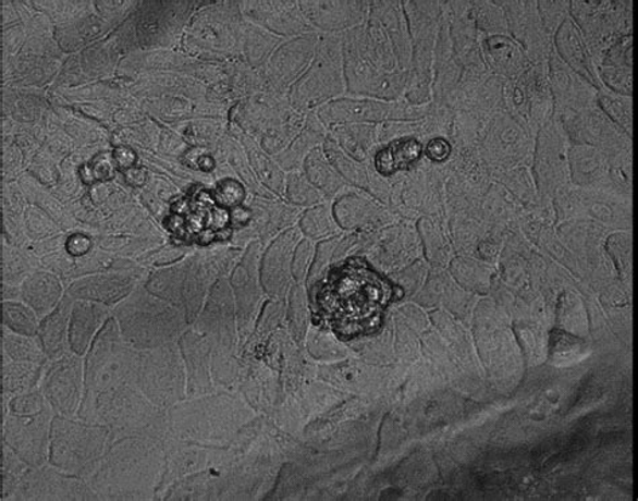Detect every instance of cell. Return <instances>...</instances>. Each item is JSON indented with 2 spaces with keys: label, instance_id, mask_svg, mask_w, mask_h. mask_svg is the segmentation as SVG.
<instances>
[{
  "label": "cell",
  "instance_id": "obj_1",
  "mask_svg": "<svg viewBox=\"0 0 638 501\" xmlns=\"http://www.w3.org/2000/svg\"><path fill=\"white\" fill-rule=\"evenodd\" d=\"M161 469L158 437L130 436L108 442L87 482L100 500H151Z\"/></svg>",
  "mask_w": 638,
  "mask_h": 501
},
{
  "label": "cell",
  "instance_id": "obj_2",
  "mask_svg": "<svg viewBox=\"0 0 638 501\" xmlns=\"http://www.w3.org/2000/svg\"><path fill=\"white\" fill-rule=\"evenodd\" d=\"M391 290L383 279L360 264L343 267L329 278L321 293L323 316L345 338L378 326Z\"/></svg>",
  "mask_w": 638,
  "mask_h": 501
},
{
  "label": "cell",
  "instance_id": "obj_3",
  "mask_svg": "<svg viewBox=\"0 0 638 501\" xmlns=\"http://www.w3.org/2000/svg\"><path fill=\"white\" fill-rule=\"evenodd\" d=\"M138 352L125 343L115 317L96 335L84 362V398L77 415L84 420L102 392L135 380Z\"/></svg>",
  "mask_w": 638,
  "mask_h": 501
},
{
  "label": "cell",
  "instance_id": "obj_4",
  "mask_svg": "<svg viewBox=\"0 0 638 501\" xmlns=\"http://www.w3.org/2000/svg\"><path fill=\"white\" fill-rule=\"evenodd\" d=\"M108 440L110 429L107 426L54 415L50 429L49 464L87 480L105 455Z\"/></svg>",
  "mask_w": 638,
  "mask_h": 501
},
{
  "label": "cell",
  "instance_id": "obj_5",
  "mask_svg": "<svg viewBox=\"0 0 638 501\" xmlns=\"http://www.w3.org/2000/svg\"><path fill=\"white\" fill-rule=\"evenodd\" d=\"M84 420L107 426L110 429L108 442L130 436L159 438L161 426L157 408L133 384L102 392Z\"/></svg>",
  "mask_w": 638,
  "mask_h": 501
},
{
  "label": "cell",
  "instance_id": "obj_6",
  "mask_svg": "<svg viewBox=\"0 0 638 501\" xmlns=\"http://www.w3.org/2000/svg\"><path fill=\"white\" fill-rule=\"evenodd\" d=\"M113 317L125 343L136 351L159 349L168 343L174 330L173 311L154 298L146 288L135 289L119 302Z\"/></svg>",
  "mask_w": 638,
  "mask_h": 501
},
{
  "label": "cell",
  "instance_id": "obj_7",
  "mask_svg": "<svg viewBox=\"0 0 638 501\" xmlns=\"http://www.w3.org/2000/svg\"><path fill=\"white\" fill-rule=\"evenodd\" d=\"M42 391L56 415L77 417L84 398L82 357L71 352L57 361H49L44 371Z\"/></svg>",
  "mask_w": 638,
  "mask_h": 501
},
{
  "label": "cell",
  "instance_id": "obj_8",
  "mask_svg": "<svg viewBox=\"0 0 638 501\" xmlns=\"http://www.w3.org/2000/svg\"><path fill=\"white\" fill-rule=\"evenodd\" d=\"M53 408L33 417L9 414L2 424V442L13 449L30 468H41L49 461Z\"/></svg>",
  "mask_w": 638,
  "mask_h": 501
},
{
  "label": "cell",
  "instance_id": "obj_9",
  "mask_svg": "<svg viewBox=\"0 0 638 501\" xmlns=\"http://www.w3.org/2000/svg\"><path fill=\"white\" fill-rule=\"evenodd\" d=\"M13 500H100L85 478L65 474L53 465L26 472Z\"/></svg>",
  "mask_w": 638,
  "mask_h": 501
},
{
  "label": "cell",
  "instance_id": "obj_10",
  "mask_svg": "<svg viewBox=\"0 0 638 501\" xmlns=\"http://www.w3.org/2000/svg\"><path fill=\"white\" fill-rule=\"evenodd\" d=\"M173 351L169 346L139 351L134 386L154 406H167L174 396Z\"/></svg>",
  "mask_w": 638,
  "mask_h": 501
},
{
  "label": "cell",
  "instance_id": "obj_11",
  "mask_svg": "<svg viewBox=\"0 0 638 501\" xmlns=\"http://www.w3.org/2000/svg\"><path fill=\"white\" fill-rule=\"evenodd\" d=\"M139 274L136 271H112L79 279L68 289L72 300L98 302L106 306L119 304L134 292Z\"/></svg>",
  "mask_w": 638,
  "mask_h": 501
},
{
  "label": "cell",
  "instance_id": "obj_12",
  "mask_svg": "<svg viewBox=\"0 0 638 501\" xmlns=\"http://www.w3.org/2000/svg\"><path fill=\"white\" fill-rule=\"evenodd\" d=\"M111 317L110 309L98 302H74L70 323L72 352L78 356L85 355L93 345L96 335Z\"/></svg>",
  "mask_w": 638,
  "mask_h": 501
},
{
  "label": "cell",
  "instance_id": "obj_13",
  "mask_svg": "<svg viewBox=\"0 0 638 501\" xmlns=\"http://www.w3.org/2000/svg\"><path fill=\"white\" fill-rule=\"evenodd\" d=\"M73 304L70 295H65L59 306L45 317L39 326L38 339L41 341L49 361H57V358L70 355L72 352L70 323Z\"/></svg>",
  "mask_w": 638,
  "mask_h": 501
},
{
  "label": "cell",
  "instance_id": "obj_14",
  "mask_svg": "<svg viewBox=\"0 0 638 501\" xmlns=\"http://www.w3.org/2000/svg\"><path fill=\"white\" fill-rule=\"evenodd\" d=\"M21 290L22 298L39 318L50 315L62 300L60 279L50 272H33L26 278Z\"/></svg>",
  "mask_w": 638,
  "mask_h": 501
},
{
  "label": "cell",
  "instance_id": "obj_15",
  "mask_svg": "<svg viewBox=\"0 0 638 501\" xmlns=\"http://www.w3.org/2000/svg\"><path fill=\"white\" fill-rule=\"evenodd\" d=\"M2 394L15 396L36 389L47 364L14 362L2 351ZM49 363V362H48Z\"/></svg>",
  "mask_w": 638,
  "mask_h": 501
},
{
  "label": "cell",
  "instance_id": "obj_16",
  "mask_svg": "<svg viewBox=\"0 0 638 501\" xmlns=\"http://www.w3.org/2000/svg\"><path fill=\"white\" fill-rule=\"evenodd\" d=\"M2 351L8 353L11 361L27 362L36 364H48L49 358L44 351V346L39 339L30 338V335H22L5 332L3 328L2 335Z\"/></svg>",
  "mask_w": 638,
  "mask_h": 501
},
{
  "label": "cell",
  "instance_id": "obj_17",
  "mask_svg": "<svg viewBox=\"0 0 638 501\" xmlns=\"http://www.w3.org/2000/svg\"><path fill=\"white\" fill-rule=\"evenodd\" d=\"M37 313L20 302H3V327L22 335H37L39 332Z\"/></svg>",
  "mask_w": 638,
  "mask_h": 501
},
{
  "label": "cell",
  "instance_id": "obj_18",
  "mask_svg": "<svg viewBox=\"0 0 638 501\" xmlns=\"http://www.w3.org/2000/svg\"><path fill=\"white\" fill-rule=\"evenodd\" d=\"M30 469L8 443L2 442V499L13 500L22 478Z\"/></svg>",
  "mask_w": 638,
  "mask_h": 501
},
{
  "label": "cell",
  "instance_id": "obj_19",
  "mask_svg": "<svg viewBox=\"0 0 638 501\" xmlns=\"http://www.w3.org/2000/svg\"><path fill=\"white\" fill-rule=\"evenodd\" d=\"M50 408V404L42 390H30L11 398L9 401L10 414L19 417H33Z\"/></svg>",
  "mask_w": 638,
  "mask_h": 501
},
{
  "label": "cell",
  "instance_id": "obj_20",
  "mask_svg": "<svg viewBox=\"0 0 638 501\" xmlns=\"http://www.w3.org/2000/svg\"><path fill=\"white\" fill-rule=\"evenodd\" d=\"M2 271L3 286H16L30 276V265L19 250L3 246Z\"/></svg>",
  "mask_w": 638,
  "mask_h": 501
},
{
  "label": "cell",
  "instance_id": "obj_21",
  "mask_svg": "<svg viewBox=\"0 0 638 501\" xmlns=\"http://www.w3.org/2000/svg\"><path fill=\"white\" fill-rule=\"evenodd\" d=\"M98 244L107 253L124 255H138L156 246V242L148 241L147 237H130L124 235L99 237Z\"/></svg>",
  "mask_w": 638,
  "mask_h": 501
},
{
  "label": "cell",
  "instance_id": "obj_22",
  "mask_svg": "<svg viewBox=\"0 0 638 501\" xmlns=\"http://www.w3.org/2000/svg\"><path fill=\"white\" fill-rule=\"evenodd\" d=\"M420 147L415 142H404L395 147L392 152H381L379 157V168L383 173H390L392 170L412 163L419 157Z\"/></svg>",
  "mask_w": 638,
  "mask_h": 501
},
{
  "label": "cell",
  "instance_id": "obj_23",
  "mask_svg": "<svg viewBox=\"0 0 638 501\" xmlns=\"http://www.w3.org/2000/svg\"><path fill=\"white\" fill-rule=\"evenodd\" d=\"M26 233L33 241H42L59 233V227L50 220V216L45 215L41 209L36 207L28 208L25 215Z\"/></svg>",
  "mask_w": 638,
  "mask_h": 501
},
{
  "label": "cell",
  "instance_id": "obj_24",
  "mask_svg": "<svg viewBox=\"0 0 638 501\" xmlns=\"http://www.w3.org/2000/svg\"><path fill=\"white\" fill-rule=\"evenodd\" d=\"M65 247L68 254L73 256V258H79V256L87 255L93 250L94 243L89 237L84 236L83 233H76V235L68 239Z\"/></svg>",
  "mask_w": 638,
  "mask_h": 501
},
{
  "label": "cell",
  "instance_id": "obj_25",
  "mask_svg": "<svg viewBox=\"0 0 638 501\" xmlns=\"http://www.w3.org/2000/svg\"><path fill=\"white\" fill-rule=\"evenodd\" d=\"M450 149L446 142L443 140H432L429 147H427V154L435 161H441V159L446 158Z\"/></svg>",
  "mask_w": 638,
  "mask_h": 501
}]
</instances>
